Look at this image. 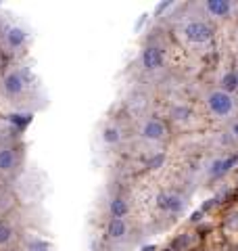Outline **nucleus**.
I'll use <instances>...</instances> for the list:
<instances>
[{
  "label": "nucleus",
  "mask_w": 238,
  "mask_h": 251,
  "mask_svg": "<svg viewBox=\"0 0 238 251\" xmlns=\"http://www.w3.org/2000/svg\"><path fill=\"white\" fill-rule=\"evenodd\" d=\"M31 88H34V75L25 65H11L0 74V99L4 103H23Z\"/></svg>",
  "instance_id": "1"
},
{
  "label": "nucleus",
  "mask_w": 238,
  "mask_h": 251,
  "mask_svg": "<svg viewBox=\"0 0 238 251\" xmlns=\"http://www.w3.org/2000/svg\"><path fill=\"white\" fill-rule=\"evenodd\" d=\"M176 34L180 38V42L190 46V49H207V46H211L213 38H215L211 21L203 17H192V19L182 21L176 29Z\"/></svg>",
  "instance_id": "2"
},
{
  "label": "nucleus",
  "mask_w": 238,
  "mask_h": 251,
  "mask_svg": "<svg viewBox=\"0 0 238 251\" xmlns=\"http://www.w3.org/2000/svg\"><path fill=\"white\" fill-rule=\"evenodd\" d=\"M203 107L209 113V117H213L217 122H232L234 117H238L236 97L215 88V86L203 94Z\"/></svg>",
  "instance_id": "3"
},
{
  "label": "nucleus",
  "mask_w": 238,
  "mask_h": 251,
  "mask_svg": "<svg viewBox=\"0 0 238 251\" xmlns=\"http://www.w3.org/2000/svg\"><path fill=\"white\" fill-rule=\"evenodd\" d=\"M29 42V31L15 21H2L0 23V52L9 54H19L27 49Z\"/></svg>",
  "instance_id": "4"
},
{
  "label": "nucleus",
  "mask_w": 238,
  "mask_h": 251,
  "mask_svg": "<svg viewBox=\"0 0 238 251\" xmlns=\"http://www.w3.org/2000/svg\"><path fill=\"white\" fill-rule=\"evenodd\" d=\"M153 207L157 214L161 216H169V218H178L184 214L186 209V197L176 188H165V191H159L153 199Z\"/></svg>",
  "instance_id": "5"
},
{
  "label": "nucleus",
  "mask_w": 238,
  "mask_h": 251,
  "mask_svg": "<svg viewBox=\"0 0 238 251\" xmlns=\"http://www.w3.org/2000/svg\"><path fill=\"white\" fill-rule=\"evenodd\" d=\"M138 136L148 145H165L169 140V126L161 117H144L138 124Z\"/></svg>",
  "instance_id": "6"
},
{
  "label": "nucleus",
  "mask_w": 238,
  "mask_h": 251,
  "mask_svg": "<svg viewBox=\"0 0 238 251\" xmlns=\"http://www.w3.org/2000/svg\"><path fill=\"white\" fill-rule=\"evenodd\" d=\"M167 65V50L159 42H148L140 50V67L146 74H157Z\"/></svg>",
  "instance_id": "7"
},
{
  "label": "nucleus",
  "mask_w": 238,
  "mask_h": 251,
  "mask_svg": "<svg viewBox=\"0 0 238 251\" xmlns=\"http://www.w3.org/2000/svg\"><path fill=\"white\" fill-rule=\"evenodd\" d=\"M201 11L205 17L213 21H228L236 15L238 2H234V0H203Z\"/></svg>",
  "instance_id": "8"
},
{
  "label": "nucleus",
  "mask_w": 238,
  "mask_h": 251,
  "mask_svg": "<svg viewBox=\"0 0 238 251\" xmlns=\"http://www.w3.org/2000/svg\"><path fill=\"white\" fill-rule=\"evenodd\" d=\"M132 234V224L130 218H109L105 222V228H102V237L111 245H119V243H125Z\"/></svg>",
  "instance_id": "9"
},
{
  "label": "nucleus",
  "mask_w": 238,
  "mask_h": 251,
  "mask_svg": "<svg viewBox=\"0 0 238 251\" xmlns=\"http://www.w3.org/2000/svg\"><path fill=\"white\" fill-rule=\"evenodd\" d=\"M21 155L19 149L13 143H2L0 145V176H13L19 170Z\"/></svg>",
  "instance_id": "10"
},
{
  "label": "nucleus",
  "mask_w": 238,
  "mask_h": 251,
  "mask_svg": "<svg viewBox=\"0 0 238 251\" xmlns=\"http://www.w3.org/2000/svg\"><path fill=\"white\" fill-rule=\"evenodd\" d=\"M238 163V155H219V157H213V159L207 163V170H205V176L211 178V180H217V178H224L226 174H230Z\"/></svg>",
  "instance_id": "11"
},
{
  "label": "nucleus",
  "mask_w": 238,
  "mask_h": 251,
  "mask_svg": "<svg viewBox=\"0 0 238 251\" xmlns=\"http://www.w3.org/2000/svg\"><path fill=\"white\" fill-rule=\"evenodd\" d=\"M215 88L224 90L228 94H234L238 92V75H236V69L234 65H226L221 67L217 72V77H215Z\"/></svg>",
  "instance_id": "12"
},
{
  "label": "nucleus",
  "mask_w": 238,
  "mask_h": 251,
  "mask_svg": "<svg viewBox=\"0 0 238 251\" xmlns=\"http://www.w3.org/2000/svg\"><path fill=\"white\" fill-rule=\"evenodd\" d=\"M107 214L109 218H130L132 214V201L123 193H117L107 203Z\"/></svg>",
  "instance_id": "13"
},
{
  "label": "nucleus",
  "mask_w": 238,
  "mask_h": 251,
  "mask_svg": "<svg viewBox=\"0 0 238 251\" xmlns=\"http://www.w3.org/2000/svg\"><path fill=\"white\" fill-rule=\"evenodd\" d=\"M100 138H102V143H105L107 147H117L123 140L121 126L115 124V122L105 124V128H102V132H100Z\"/></svg>",
  "instance_id": "14"
},
{
  "label": "nucleus",
  "mask_w": 238,
  "mask_h": 251,
  "mask_svg": "<svg viewBox=\"0 0 238 251\" xmlns=\"http://www.w3.org/2000/svg\"><path fill=\"white\" fill-rule=\"evenodd\" d=\"M17 239V228L9 220H0V249L11 247L13 241Z\"/></svg>",
  "instance_id": "15"
},
{
  "label": "nucleus",
  "mask_w": 238,
  "mask_h": 251,
  "mask_svg": "<svg viewBox=\"0 0 238 251\" xmlns=\"http://www.w3.org/2000/svg\"><path fill=\"white\" fill-rule=\"evenodd\" d=\"M228 134H230V140L234 145H238V117H234L232 122H228Z\"/></svg>",
  "instance_id": "16"
},
{
  "label": "nucleus",
  "mask_w": 238,
  "mask_h": 251,
  "mask_svg": "<svg viewBox=\"0 0 238 251\" xmlns=\"http://www.w3.org/2000/svg\"><path fill=\"white\" fill-rule=\"evenodd\" d=\"M234 69H236V75H238V63H236V65H234Z\"/></svg>",
  "instance_id": "17"
},
{
  "label": "nucleus",
  "mask_w": 238,
  "mask_h": 251,
  "mask_svg": "<svg viewBox=\"0 0 238 251\" xmlns=\"http://www.w3.org/2000/svg\"><path fill=\"white\" fill-rule=\"evenodd\" d=\"M236 251H238V247H236Z\"/></svg>",
  "instance_id": "18"
}]
</instances>
